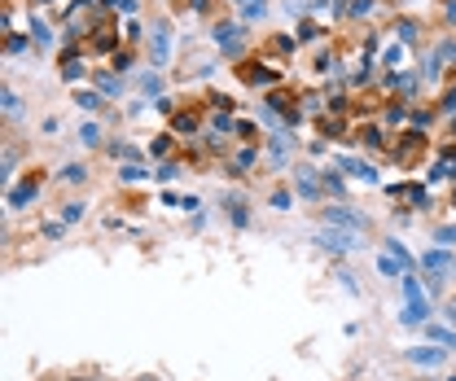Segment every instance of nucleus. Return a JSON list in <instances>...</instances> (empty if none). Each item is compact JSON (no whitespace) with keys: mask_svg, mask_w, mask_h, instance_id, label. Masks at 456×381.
Listing matches in <instances>:
<instances>
[{"mask_svg":"<svg viewBox=\"0 0 456 381\" xmlns=\"http://www.w3.org/2000/svg\"><path fill=\"white\" fill-rule=\"evenodd\" d=\"M325 220H334V224H351V229H365V220H360V215H351V211H325Z\"/></svg>","mask_w":456,"mask_h":381,"instance_id":"f257e3e1","label":"nucleus"},{"mask_svg":"<svg viewBox=\"0 0 456 381\" xmlns=\"http://www.w3.org/2000/svg\"><path fill=\"white\" fill-rule=\"evenodd\" d=\"M320 245H329V250H351V245H360V241H351V237H338V232H325V237H320Z\"/></svg>","mask_w":456,"mask_h":381,"instance_id":"f03ea898","label":"nucleus"},{"mask_svg":"<svg viewBox=\"0 0 456 381\" xmlns=\"http://www.w3.org/2000/svg\"><path fill=\"white\" fill-rule=\"evenodd\" d=\"M31 198H35V180H27L22 189H13V198H9V202H13V206H22V202H31Z\"/></svg>","mask_w":456,"mask_h":381,"instance_id":"7ed1b4c3","label":"nucleus"},{"mask_svg":"<svg viewBox=\"0 0 456 381\" xmlns=\"http://www.w3.org/2000/svg\"><path fill=\"white\" fill-rule=\"evenodd\" d=\"M83 175H88V171H83V167H79V162H71V167H67V171H62V180H71V184H79V180H83Z\"/></svg>","mask_w":456,"mask_h":381,"instance_id":"20e7f679","label":"nucleus"},{"mask_svg":"<svg viewBox=\"0 0 456 381\" xmlns=\"http://www.w3.org/2000/svg\"><path fill=\"white\" fill-rule=\"evenodd\" d=\"M417 364H439V351H413Z\"/></svg>","mask_w":456,"mask_h":381,"instance_id":"39448f33","label":"nucleus"},{"mask_svg":"<svg viewBox=\"0 0 456 381\" xmlns=\"http://www.w3.org/2000/svg\"><path fill=\"white\" fill-rule=\"evenodd\" d=\"M176 128H180V132H193V128H198V119H193V114H180V119H176Z\"/></svg>","mask_w":456,"mask_h":381,"instance_id":"423d86ee","label":"nucleus"},{"mask_svg":"<svg viewBox=\"0 0 456 381\" xmlns=\"http://www.w3.org/2000/svg\"><path fill=\"white\" fill-rule=\"evenodd\" d=\"M272 206H277V211H286V206H290V193H286V189H281V193H272Z\"/></svg>","mask_w":456,"mask_h":381,"instance_id":"0eeeda50","label":"nucleus"},{"mask_svg":"<svg viewBox=\"0 0 456 381\" xmlns=\"http://www.w3.org/2000/svg\"><path fill=\"white\" fill-rule=\"evenodd\" d=\"M62 75H67V79H79V62H75V58H71V62H62Z\"/></svg>","mask_w":456,"mask_h":381,"instance_id":"6e6552de","label":"nucleus"},{"mask_svg":"<svg viewBox=\"0 0 456 381\" xmlns=\"http://www.w3.org/2000/svg\"><path fill=\"white\" fill-rule=\"evenodd\" d=\"M378 268L386 272V276H399V268H395V259H378Z\"/></svg>","mask_w":456,"mask_h":381,"instance_id":"1a4fd4ad","label":"nucleus"},{"mask_svg":"<svg viewBox=\"0 0 456 381\" xmlns=\"http://www.w3.org/2000/svg\"><path fill=\"white\" fill-rule=\"evenodd\" d=\"M79 215H83V206H67V211H62V220H67V224H75Z\"/></svg>","mask_w":456,"mask_h":381,"instance_id":"9d476101","label":"nucleus"}]
</instances>
